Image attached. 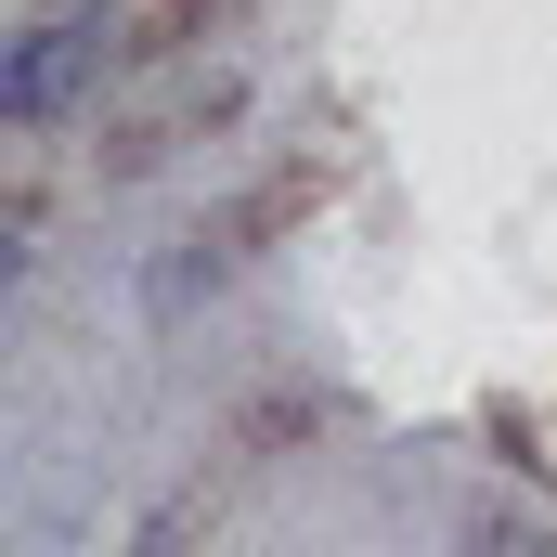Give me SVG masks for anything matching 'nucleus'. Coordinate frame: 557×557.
<instances>
[{
	"label": "nucleus",
	"mask_w": 557,
	"mask_h": 557,
	"mask_svg": "<svg viewBox=\"0 0 557 557\" xmlns=\"http://www.w3.org/2000/svg\"><path fill=\"white\" fill-rule=\"evenodd\" d=\"M91 52H104V39H91V13L26 26V39H13V65H0V117H26V131H39V117L78 91V65H91Z\"/></svg>",
	"instance_id": "f257e3e1"
},
{
	"label": "nucleus",
	"mask_w": 557,
	"mask_h": 557,
	"mask_svg": "<svg viewBox=\"0 0 557 557\" xmlns=\"http://www.w3.org/2000/svg\"><path fill=\"white\" fill-rule=\"evenodd\" d=\"M454 557H532V545H519V532L493 519V532H467V545H454Z\"/></svg>",
	"instance_id": "f03ea898"
},
{
	"label": "nucleus",
	"mask_w": 557,
	"mask_h": 557,
	"mask_svg": "<svg viewBox=\"0 0 557 557\" xmlns=\"http://www.w3.org/2000/svg\"><path fill=\"white\" fill-rule=\"evenodd\" d=\"M169 532H182V519H143V532H131L117 557H169Z\"/></svg>",
	"instance_id": "7ed1b4c3"
}]
</instances>
